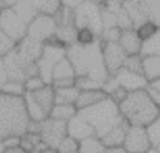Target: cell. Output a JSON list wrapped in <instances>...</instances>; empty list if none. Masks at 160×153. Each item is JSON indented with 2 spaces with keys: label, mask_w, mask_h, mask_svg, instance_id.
<instances>
[{
  "label": "cell",
  "mask_w": 160,
  "mask_h": 153,
  "mask_svg": "<svg viewBox=\"0 0 160 153\" xmlns=\"http://www.w3.org/2000/svg\"><path fill=\"white\" fill-rule=\"evenodd\" d=\"M66 58L71 61L76 76H89L102 84L109 76L102 60L100 39L89 46L71 44L66 49Z\"/></svg>",
  "instance_id": "cell-1"
},
{
  "label": "cell",
  "mask_w": 160,
  "mask_h": 153,
  "mask_svg": "<svg viewBox=\"0 0 160 153\" xmlns=\"http://www.w3.org/2000/svg\"><path fill=\"white\" fill-rule=\"evenodd\" d=\"M29 123L24 97L0 93V142L8 137H21L28 132Z\"/></svg>",
  "instance_id": "cell-2"
},
{
  "label": "cell",
  "mask_w": 160,
  "mask_h": 153,
  "mask_svg": "<svg viewBox=\"0 0 160 153\" xmlns=\"http://www.w3.org/2000/svg\"><path fill=\"white\" fill-rule=\"evenodd\" d=\"M119 109L128 124L136 127H148L160 114L146 89L129 93L119 104Z\"/></svg>",
  "instance_id": "cell-3"
},
{
  "label": "cell",
  "mask_w": 160,
  "mask_h": 153,
  "mask_svg": "<svg viewBox=\"0 0 160 153\" xmlns=\"http://www.w3.org/2000/svg\"><path fill=\"white\" fill-rule=\"evenodd\" d=\"M78 113L91 124L98 138L104 137L109 130L124 120L119 105L109 97L90 108L79 110Z\"/></svg>",
  "instance_id": "cell-4"
},
{
  "label": "cell",
  "mask_w": 160,
  "mask_h": 153,
  "mask_svg": "<svg viewBox=\"0 0 160 153\" xmlns=\"http://www.w3.org/2000/svg\"><path fill=\"white\" fill-rule=\"evenodd\" d=\"M24 102L28 115L32 122H42L49 118L55 105V89L51 84H46L41 89L24 94Z\"/></svg>",
  "instance_id": "cell-5"
},
{
  "label": "cell",
  "mask_w": 160,
  "mask_h": 153,
  "mask_svg": "<svg viewBox=\"0 0 160 153\" xmlns=\"http://www.w3.org/2000/svg\"><path fill=\"white\" fill-rule=\"evenodd\" d=\"M74 24L75 28H90L100 39L104 31L101 6L94 1L86 0L74 9Z\"/></svg>",
  "instance_id": "cell-6"
},
{
  "label": "cell",
  "mask_w": 160,
  "mask_h": 153,
  "mask_svg": "<svg viewBox=\"0 0 160 153\" xmlns=\"http://www.w3.org/2000/svg\"><path fill=\"white\" fill-rule=\"evenodd\" d=\"M28 23L12 9L4 8L0 13V30L11 38L16 44L20 43L28 31Z\"/></svg>",
  "instance_id": "cell-7"
},
{
  "label": "cell",
  "mask_w": 160,
  "mask_h": 153,
  "mask_svg": "<svg viewBox=\"0 0 160 153\" xmlns=\"http://www.w3.org/2000/svg\"><path fill=\"white\" fill-rule=\"evenodd\" d=\"M66 56V49L54 46L51 44H44L42 53L36 61L39 75L44 79L46 84H51L52 69L54 66Z\"/></svg>",
  "instance_id": "cell-8"
},
{
  "label": "cell",
  "mask_w": 160,
  "mask_h": 153,
  "mask_svg": "<svg viewBox=\"0 0 160 153\" xmlns=\"http://www.w3.org/2000/svg\"><path fill=\"white\" fill-rule=\"evenodd\" d=\"M56 29L58 26L52 16L38 14L28 25L26 36L44 44L56 34Z\"/></svg>",
  "instance_id": "cell-9"
},
{
  "label": "cell",
  "mask_w": 160,
  "mask_h": 153,
  "mask_svg": "<svg viewBox=\"0 0 160 153\" xmlns=\"http://www.w3.org/2000/svg\"><path fill=\"white\" fill-rule=\"evenodd\" d=\"M66 135H68V128L65 122H60L52 118H46L40 123L41 142L46 147L58 149V147Z\"/></svg>",
  "instance_id": "cell-10"
},
{
  "label": "cell",
  "mask_w": 160,
  "mask_h": 153,
  "mask_svg": "<svg viewBox=\"0 0 160 153\" xmlns=\"http://www.w3.org/2000/svg\"><path fill=\"white\" fill-rule=\"evenodd\" d=\"M101 54L102 60L105 64V68L109 73V75L115 74L120 68L124 66V61L126 59V54L120 46L119 43L115 41H101Z\"/></svg>",
  "instance_id": "cell-11"
},
{
  "label": "cell",
  "mask_w": 160,
  "mask_h": 153,
  "mask_svg": "<svg viewBox=\"0 0 160 153\" xmlns=\"http://www.w3.org/2000/svg\"><path fill=\"white\" fill-rule=\"evenodd\" d=\"M122 147L128 153H146L152 147L146 128L130 125L126 132Z\"/></svg>",
  "instance_id": "cell-12"
},
{
  "label": "cell",
  "mask_w": 160,
  "mask_h": 153,
  "mask_svg": "<svg viewBox=\"0 0 160 153\" xmlns=\"http://www.w3.org/2000/svg\"><path fill=\"white\" fill-rule=\"evenodd\" d=\"M76 74L71 61L65 56L62 58L52 69L51 76V85L54 89L59 88H68L75 85Z\"/></svg>",
  "instance_id": "cell-13"
},
{
  "label": "cell",
  "mask_w": 160,
  "mask_h": 153,
  "mask_svg": "<svg viewBox=\"0 0 160 153\" xmlns=\"http://www.w3.org/2000/svg\"><path fill=\"white\" fill-rule=\"evenodd\" d=\"M118 82V84L124 88L128 93L136 92V90H142L146 89L149 85V82L145 79L142 74L130 71L125 68H120L115 74H112Z\"/></svg>",
  "instance_id": "cell-14"
},
{
  "label": "cell",
  "mask_w": 160,
  "mask_h": 153,
  "mask_svg": "<svg viewBox=\"0 0 160 153\" xmlns=\"http://www.w3.org/2000/svg\"><path fill=\"white\" fill-rule=\"evenodd\" d=\"M66 128H68V135L78 142H81L90 137H96L91 124L88 120H85L79 113L66 123Z\"/></svg>",
  "instance_id": "cell-15"
},
{
  "label": "cell",
  "mask_w": 160,
  "mask_h": 153,
  "mask_svg": "<svg viewBox=\"0 0 160 153\" xmlns=\"http://www.w3.org/2000/svg\"><path fill=\"white\" fill-rule=\"evenodd\" d=\"M119 44L126 55H135L140 54L142 41L138 38L135 29H124L121 30Z\"/></svg>",
  "instance_id": "cell-16"
},
{
  "label": "cell",
  "mask_w": 160,
  "mask_h": 153,
  "mask_svg": "<svg viewBox=\"0 0 160 153\" xmlns=\"http://www.w3.org/2000/svg\"><path fill=\"white\" fill-rule=\"evenodd\" d=\"M129 127H130V125H129L128 122L124 119L122 122H120L116 127H114L111 130H109V132H108L104 137H101L100 139H101V142L104 143V145H105L106 148L122 145Z\"/></svg>",
  "instance_id": "cell-17"
},
{
  "label": "cell",
  "mask_w": 160,
  "mask_h": 153,
  "mask_svg": "<svg viewBox=\"0 0 160 153\" xmlns=\"http://www.w3.org/2000/svg\"><path fill=\"white\" fill-rule=\"evenodd\" d=\"M105 98H108V95L104 93L102 89H94V90H80L78 100L75 103V107L79 110L90 108L98 103H100L101 100H104Z\"/></svg>",
  "instance_id": "cell-18"
},
{
  "label": "cell",
  "mask_w": 160,
  "mask_h": 153,
  "mask_svg": "<svg viewBox=\"0 0 160 153\" xmlns=\"http://www.w3.org/2000/svg\"><path fill=\"white\" fill-rule=\"evenodd\" d=\"M142 75L149 83L160 79V56L159 55L142 56Z\"/></svg>",
  "instance_id": "cell-19"
},
{
  "label": "cell",
  "mask_w": 160,
  "mask_h": 153,
  "mask_svg": "<svg viewBox=\"0 0 160 153\" xmlns=\"http://www.w3.org/2000/svg\"><path fill=\"white\" fill-rule=\"evenodd\" d=\"M38 14L54 16L61 8V0H26Z\"/></svg>",
  "instance_id": "cell-20"
},
{
  "label": "cell",
  "mask_w": 160,
  "mask_h": 153,
  "mask_svg": "<svg viewBox=\"0 0 160 153\" xmlns=\"http://www.w3.org/2000/svg\"><path fill=\"white\" fill-rule=\"evenodd\" d=\"M76 114H78V109H76L75 105H71V104H55L52 107L51 112H50L49 118L68 123Z\"/></svg>",
  "instance_id": "cell-21"
},
{
  "label": "cell",
  "mask_w": 160,
  "mask_h": 153,
  "mask_svg": "<svg viewBox=\"0 0 160 153\" xmlns=\"http://www.w3.org/2000/svg\"><path fill=\"white\" fill-rule=\"evenodd\" d=\"M80 90L74 87L55 89V104H71L75 105Z\"/></svg>",
  "instance_id": "cell-22"
},
{
  "label": "cell",
  "mask_w": 160,
  "mask_h": 153,
  "mask_svg": "<svg viewBox=\"0 0 160 153\" xmlns=\"http://www.w3.org/2000/svg\"><path fill=\"white\" fill-rule=\"evenodd\" d=\"M79 153H106V147L98 137H90L79 142Z\"/></svg>",
  "instance_id": "cell-23"
},
{
  "label": "cell",
  "mask_w": 160,
  "mask_h": 153,
  "mask_svg": "<svg viewBox=\"0 0 160 153\" xmlns=\"http://www.w3.org/2000/svg\"><path fill=\"white\" fill-rule=\"evenodd\" d=\"M159 25L151 20H146L141 24H139L136 28H135V33L138 35V38L144 43L146 40H149L150 38H152L155 35V33L159 30Z\"/></svg>",
  "instance_id": "cell-24"
},
{
  "label": "cell",
  "mask_w": 160,
  "mask_h": 153,
  "mask_svg": "<svg viewBox=\"0 0 160 153\" xmlns=\"http://www.w3.org/2000/svg\"><path fill=\"white\" fill-rule=\"evenodd\" d=\"M99 40L98 35L90 28H78L75 34V43L81 46H89Z\"/></svg>",
  "instance_id": "cell-25"
},
{
  "label": "cell",
  "mask_w": 160,
  "mask_h": 153,
  "mask_svg": "<svg viewBox=\"0 0 160 153\" xmlns=\"http://www.w3.org/2000/svg\"><path fill=\"white\" fill-rule=\"evenodd\" d=\"M140 54L142 56H148V55H159L160 56V28L152 38H150L149 40L142 43Z\"/></svg>",
  "instance_id": "cell-26"
},
{
  "label": "cell",
  "mask_w": 160,
  "mask_h": 153,
  "mask_svg": "<svg viewBox=\"0 0 160 153\" xmlns=\"http://www.w3.org/2000/svg\"><path fill=\"white\" fill-rule=\"evenodd\" d=\"M0 93L6 94V95H11V97H24V94L26 92H25L24 83L16 82V80H8L2 85Z\"/></svg>",
  "instance_id": "cell-27"
},
{
  "label": "cell",
  "mask_w": 160,
  "mask_h": 153,
  "mask_svg": "<svg viewBox=\"0 0 160 153\" xmlns=\"http://www.w3.org/2000/svg\"><path fill=\"white\" fill-rule=\"evenodd\" d=\"M149 139L152 147H160V114L148 125L145 127Z\"/></svg>",
  "instance_id": "cell-28"
},
{
  "label": "cell",
  "mask_w": 160,
  "mask_h": 153,
  "mask_svg": "<svg viewBox=\"0 0 160 153\" xmlns=\"http://www.w3.org/2000/svg\"><path fill=\"white\" fill-rule=\"evenodd\" d=\"M75 87L79 90H94V89H101L102 83L89 76H76Z\"/></svg>",
  "instance_id": "cell-29"
},
{
  "label": "cell",
  "mask_w": 160,
  "mask_h": 153,
  "mask_svg": "<svg viewBox=\"0 0 160 153\" xmlns=\"http://www.w3.org/2000/svg\"><path fill=\"white\" fill-rule=\"evenodd\" d=\"M122 68H125L130 71H134V73L142 74V55L141 54L128 55L125 61H124Z\"/></svg>",
  "instance_id": "cell-30"
},
{
  "label": "cell",
  "mask_w": 160,
  "mask_h": 153,
  "mask_svg": "<svg viewBox=\"0 0 160 153\" xmlns=\"http://www.w3.org/2000/svg\"><path fill=\"white\" fill-rule=\"evenodd\" d=\"M15 46L16 43L0 30V59H4L8 54H10L15 49Z\"/></svg>",
  "instance_id": "cell-31"
},
{
  "label": "cell",
  "mask_w": 160,
  "mask_h": 153,
  "mask_svg": "<svg viewBox=\"0 0 160 153\" xmlns=\"http://www.w3.org/2000/svg\"><path fill=\"white\" fill-rule=\"evenodd\" d=\"M46 83L44 82V79L40 75H34L30 76L29 79H26L24 82V87H25V92L26 93H31V92H36L39 89H41L42 87H45Z\"/></svg>",
  "instance_id": "cell-32"
},
{
  "label": "cell",
  "mask_w": 160,
  "mask_h": 153,
  "mask_svg": "<svg viewBox=\"0 0 160 153\" xmlns=\"http://www.w3.org/2000/svg\"><path fill=\"white\" fill-rule=\"evenodd\" d=\"M78 150H79V142L69 135H66L60 143V145L58 147L59 153H71V152H78Z\"/></svg>",
  "instance_id": "cell-33"
},
{
  "label": "cell",
  "mask_w": 160,
  "mask_h": 153,
  "mask_svg": "<svg viewBox=\"0 0 160 153\" xmlns=\"http://www.w3.org/2000/svg\"><path fill=\"white\" fill-rule=\"evenodd\" d=\"M120 34H121V29L118 28V26L104 29V31H102V34L100 36V40L101 41H115V43H119Z\"/></svg>",
  "instance_id": "cell-34"
},
{
  "label": "cell",
  "mask_w": 160,
  "mask_h": 153,
  "mask_svg": "<svg viewBox=\"0 0 160 153\" xmlns=\"http://www.w3.org/2000/svg\"><path fill=\"white\" fill-rule=\"evenodd\" d=\"M2 143V147L4 149H12V148H16L20 145V137H8L5 139L1 140Z\"/></svg>",
  "instance_id": "cell-35"
},
{
  "label": "cell",
  "mask_w": 160,
  "mask_h": 153,
  "mask_svg": "<svg viewBox=\"0 0 160 153\" xmlns=\"http://www.w3.org/2000/svg\"><path fill=\"white\" fill-rule=\"evenodd\" d=\"M84 1H86V0H61V5L65 6V8H69V9L74 10V9H76L80 4H82Z\"/></svg>",
  "instance_id": "cell-36"
},
{
  "label": "cell",
  "mask_w": 160,
  "mask_h": 153,
  "mask_svg": "<svg viewBox=\"0 0 160 153\" xmlns=\"http://www.w3.org/2000/svg\"><path fill=\"white\" fill-rule=\"evenodd\" d=\"M146 90H148L149 95L151 97L152 102L155 103V105H156V107L159 108V110H160V93L156 92V90H154V89H150V88H146Z\"/></svg>",
  "instance_id": "cell-37"
},
{
  "label": "cell",
  "mask_w": 160,
  "mask_h": 153,
  "mask_svg": "<svg viewBox=\"0 0 160 153\" xmlns=\"http://www.w3.org/2000/svg\"><path fill=\"white\" fill-rule=\"evenodd\" d=\"M8 80H9V79H8V74H6V70H5L2 59H0V90H1L2 85H4Z\"/></svg>",
  "instance_id": "cell-38"
},
{
  "label": "cell",
  "mask_w": 160,
  "mask_h": 153,
  "mask_svg": "<svg viewBox=\"0 0 160 153\" xmlns=\"http://www.w3.org/2000/svg\"><path fill=\"white\" fill-rule=\"evenodd\" d=\"M106 153H128V152L122 145H119V147H109V148H106Z\"/></svg>",
  "instance_id": "cell-39"
},
{
  "label": "cell",
  "mask_w": 160,
  "mask_h": 153,
  "mask_svg": "<svg viewBox=\"0 0 160 153\" xmlns=\"http://www.w3.org/2000/svg\"><path fill=\"white\" fill-rule=\"evenodd\" d=\"M35 153H59V152H58V149H55V148L44 145V147H41L40 149H38Z\"/></svg>",
  "instance_id": "cell-40"
},
{
  "label": "cell",
  "mask_w": 160,
  "mask_h": 153,
  "mask_svg": "<svg viewBox=\"0 0 160 153\" xmlns=\"http://www.w3.org/2000/svg\"><path fill=\"white\" fill-rule=\"evenodd\" d=\"M20 0H0V3H1V5L4 6V8H12L16 3H19Z\"/></svg>",
  "instance_id": "cell-41"
},
{
  "label": "cell",
  "mask_w": 160,
  "mask_h": 153,
  "mask_svg": "<svg viewBox=\"0 0 160 153\" xmlns=\"http://www.w3.org/2000/svg\"><path fill=\"white\" fill-rule=\"evenodd\" d=\"M148 88H150V89H154V90H156V92H159V93H160V79H158V80H155V82H151V83H149Z\"/></svg>",
  "instance_id": "cell-42"
},
{
  "label": "cell",
  "mask_w": 160,
  "mask_h": 153,
  "mask_svg": "<svg viewBox=\"0 0 160 153\" xmlns=\"http://www.w3.org/2000/svg\"><path fill=\"white\" fill-rule=\"evenodd\" d=\"M146 153H160V148L159 147H151Z\"/></svg>",
  "instance_id": "cell-43"
},
{
  "label": "cell",
  "mask_w": 160,
  "mask_h": 153,
  "mask_svg": "<svg viewBox=\"0 0 160 153\" xmlns=\"http://www.w3.org/2000/svg\"><path fill=\"white\" fill-rule=\"evenodd\" d=\"M90 1H94V3H96V4H99V5H102V4H105V3L109 1V0H90Z\"/></svg>",
  "instance_id": "cell-44"
},
{
  "label": "cell",
  "mask_w": 160,
  "mask_h": 153,
  "mask_svg": "<svg viewBox=\"0 0 160 153\" xmlns=\"http://www.w3.org/2000/svg\"><path fill=\"white\" fill-rule=\"evenodd\" d=\"M2 153H12V150H11V149H4Z\"/></svg>",
  "instance_id": "cell-45"
},
{
  "label": "cell",
  "mask_w": 160,
  "mask_h": 153,
  "mask_svg": "<svg viewBox=\"0 0 160 153\" xmlns=\"http://www.w3.org/2000/svg\"><path fill=\"white\" fill-rule=\"evenodd\" d=\"M4 152V147H2V143L0 142V153H2Z\"/></svg>",
  "instance_id": "cell-46"
},
{
  "label": "cell",
  "mask_w": 160,
  "mask_h": 153,
  "mask_svg": "<svg viewBox=\"0 0 160 153\" xmlns=\"http://www.w3.org/2000/svg\"><path fill=\"white\" fill-rule=\"evenodd\" d=\"M2 9H4V6H2V5H1V3H0V13H1V10H2Z\"/></svg>",
  "instance_id": "cell-47"
},
{
  "label": "cell",
  "mask_w": 160,
  "mask_h": 153,
  "mask_svg": "<svg viewBox=\"0 0 160 153\" xmlns=\"http://www.w3.org/2000/svg\"><path fill=\"white\" fill-rule=\"evenodd\" d=\"M71 153H79V150H78V152H71Z\"/></svg>",
  "instance_id": "cell-48"
},
{
  "label": "cell",
  "mask_w": 160,
  "mask_h": 153,
  "mask_svg": "<svg viewBox=\"0 0 160 153\" xmlns=\"http://www.w3.org/2000/svg\"><path fill=\"white\" fill-rule=\"evenodd\" d=\"M159 148H160V147H159Z\"/></svg>",
  "instance_id": "cell-49"
}]
</instances>
